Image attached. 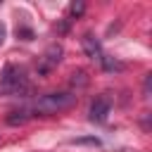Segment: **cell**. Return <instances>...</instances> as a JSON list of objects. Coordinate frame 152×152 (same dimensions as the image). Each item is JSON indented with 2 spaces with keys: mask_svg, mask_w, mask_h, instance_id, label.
<instances>
[{
  "mask_svg": "<svg viewBox=\"0 0 152 152\" xmlns=\"http://www.w3.org/2000/svg\"><path fill=\"white\" fill-rule=\"evenodd\" d=\"M74 102H76L74 93H48V95H40L33 102L31 112H36L40 116H50V114H59V112L69 109Z\"/></svg>",
  "mask_w": 152,
  "mask_h": 152,
  "instance_id": "6da1fadb",
  "label": "cell"
},
{
  "mask_svg": "<svg viewBox=\"0 0 152 152\" xmlns=\"http://www.w3.org/2000/svg\"><path fill=\"white\" fill-rule=\"evenodd\" d=\"M28 90H31V86H28L24 69H19L14 64H5L2 76H0V95H24Z\"/></svg>",
  "mask_w": 152,
  "mask_h": 152,
  "instance_id": "7a4b0ae2",
  "label": "cell"
},
{
  "mask_svg": "<svg viewBox=\"0 0 152 152\" xmlns=\"http://www.w3.org/2000/svg\"><path fill=\"white\" fill-rule=\"evenodd\" d=\"M59 59H62V45L59 43H52L45 52H43V57L38 59V74H50L57 64H59Z\"/></svg>",
  "mask_w": 152,
  "mask_h": 152,
  "instance_id": "3957f363",
  "label": "cell"
},
{
  "mask_svg": "<svg viewBox=\"0 0 152 152\" xmlns=\"http://www.w3.org/2000/svg\"><path fill=\"white\" fill-rule=\"evenodd\" d=\"M109 109H112V100H109L107 95L95 97L93 104H90V112H88V114H90V121H95V124H104Z\"/></svg>",
  "mask_w": 152,
  "mask_h": 152,
  "instance_id": "277c9868",
  "label": "cell"
},
{
  "mask_svg": "<svg viewBox=\"0 0 152 152\" xmlns=\"http://www.w3.org/2000/svg\"><path fill=\"white\" fill-rule=\"evenodd\" d=\"M81 45H83V52L90 57V59H95V62H100L104 55H102V45H100V40L93 36V33H86L83 38H81Z\"/></svg>",
  "mask_w": 152,
  "mask_h": 152,
  "instance_id": "5b68a950",
  "label": "cell"
},
{
  "mask_svg": "<svg viewBox=\"0 0 152 152\" xmlns=\"http://www.w3.org/2000/svg\"><path fill=\"white\" fill-rule=\"evenodd\" d=\"M28 119H31V109H28V107H21V109H12L5 121H7L10 126H21V124H26Z\"/></svg>",
  "mask_w": 152,
  "mask_h": 152,
  "instance_id": "8992f818",
  "label": "cell"
},
{
  "mask_svg": "<svg viewBox=\"0 0 152 152\" xmlns=\"http://www.w3.org/2000/svg\"><path fill=\"white\" fill-rule=\"evenodd\" d=\"M69 145H90V147H100V138H71Z\"/></svg>",
  "mask_w": 152,
  "mask_h": 152,
  "instance_id": "52a82bcc",
  "label": "cell"
},
{
  "mask_svg": "<svg viewBox=\"0 0 152 152\" xmlns=\"http://www.w3.org/2000/svg\"><path fill=\"white\" fill-rule=\"evenodd\" d=\"M100 62H102V66H104L107 71H119V69H121V62H116V59H112V57H102Z\"/></svg>",
  "mask_w": 152,
  "mask_h": 152,
  "instance_id": "ba28073f",
  "label": "cell"
},
{
  "mask_svg": "<svg viewBox=\"0 0 152 152\" xmlns=\"http://www.w3.org/2000/svg\"><path fill=\"white\" fill-rule=\"evenodd\" d=\"M17 36H19L21 40H31V38H33V31H31L28 26H19V28H17Z\"/></svg>",
  "mask_w": 152,
  "mask_h": 152,
  "instance_id": "9c48e42d",
  "label": "cell"
},
{
  "mask_svg": "<svg viewBox=\"0 0 152 152\" xmlns=\"http://www.w3.org/2000/svg\"><path fill=\"white\" fill-rule=\"evenodd\" d=\"M83 7H86L83 2H74V5H69V14H71V17H78V14L83 12Z\"/></svg>",
  "mask_w": 152,
  "mask_h": 152,
  "instance_id": "30bf717a",
  "label": "cell"
},
{
  "mask_svg": "<svg viewBox=\"0 0 152 152\" xmlns=\"http://www.w3.org/2000/svg\"><path fill=\"white\" fill-rule=\"evenodd\" d=\"M5 36H7V28H5V24L0 21V45L5 43Z\"/></svg>",
  "mask_w": 152,
  "mask_h": 152,
  "instance_id": "8fae6325",
  "label": "cell"
}]
</instances>
